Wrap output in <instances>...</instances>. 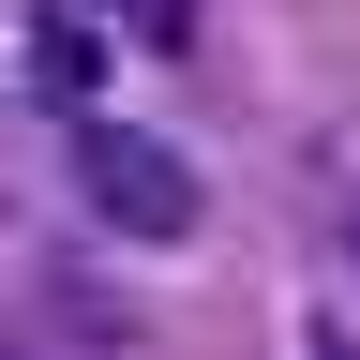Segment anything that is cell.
I'll list each match as a JSON object with an SVG mask.
<instances>
[{"label":"cell","instance_id":"6da1fadb","mask_svg":"<svg viewBox=\"0 0 360 360\" xmlns=\"http://www.w3.org/2000/svg\"><path fill=\"white\" fill-rule=\"evenodd\" d=\"M75 195H90L105 240H195V165H180L165 135H135V120L75 135Z\"/></svg>","mask_w":360,"mask_h":360},{"label":"cell","instance_id":"7a4b0ae2","mask_svg":"<svg viewBox=\"0 0 360 360\" xmlns=\"http://www.w3.org/2000/svg\"><path fill=\"white\" fill-rule=\"evenodd\" d=\"M30 90H45V105H90V90H105V45H90L75 15H45L30 30Z\"/></svg>","mask_w":360,"mask_h":360}]
</instances>
